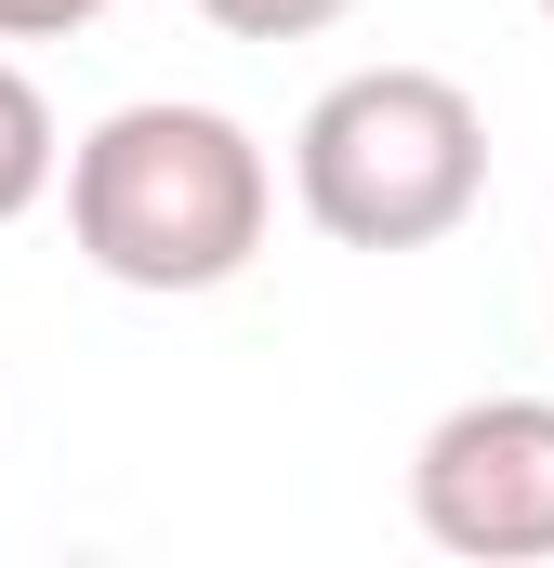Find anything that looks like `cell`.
<instances>
[{"mask_svg": "<svg viewBox=\"0 0 554 568\" xmlns=\"http://www.w3.org/2000/svg\"><path fill=\"white\" fill-rule=\"evenodd\" d=\"M410 516L435 556L542 568L554 556V397H462L410 449Z\"/></svg>", "mask_w": 554, "mask_h": 568, "instance_id": "3957f363", "label": "cell"}, {"mask_svg": "<svg viewBox=\"0 0 554 568\" xmlns=\"http://www.w3.org/2000/svg\"><path fill=\"white\" fill-rule=\"evenodd\" d=\"M106 0H0V40H80Z\"/></svg>", "mask_w": 554, "mask_h": 568, "instance_id": "8992f818", "label": "cell"}, {"mask_svg": "<svg viewBox=\"0 0 554 568\" xmlns=\"http://www.w3.org/2000/svg\"><path fill=\"white\" fill-rule=\"evenodd\" d=\"M225 40H317V27H343L357 0H198Z\"/></svg>", "mask_w": 554, "mask_h": 568, "instance_id": "5b68a950", "label": "cell"}, {"mask_svg": "<svg viewBox=\"0 0 554 568\" xmlns=\"http://www.w3.org/2000/svg\"><path fill=\"white\" fill-rule=\"evenodd\" d=\"M53 185H66L80 265L120 278V291H158V304L225 291L265 252V225H277V172H265V145H252V120L185 106V93L106 106L93 133L66 145Z\"/></svg>", "mask_w": 554, "mask_h": 568, "instance_id": "6da1fadb", "label": "cell"}, {"mask_svg": "<svg viewBox=\"0 0 554 568\" xmlns=\"http://www.w3.org/2000/svg\"><path fill=\"white\" fill-rule=\"evenodd\" d=\"M290 199L343 252H435L489 199V120L449 67H357L304 106Z\"/></svg>", "mask_w": 554, "mask_h": 568, "instance_id": "7a4b0ae2", "label": "cell"}, {"mask_svg": "<svg viewBox=\"0 0 554 568\" xmlns=\"http://www.w3.org/2000/svg\"><path fill=\"white\" fill-rule=\"evenodd\" d=\"M53 172H66V133H53L40 80L0 53V225H13V212H40V199H53Z\"/></svg>", "mask_w": 554, "mask_h": 568, "instance_id": "277c9868", "label": "cell"}, {"mask_svg": "<svg viewBox=\"0 0 554 568\" xmlns=\"http://www.w3.org/2000/svg\"><path fill=\"white\" fill-rule=\"evenodd\" d=\"M542 13H554V0H542Z\"/></svg>", "mask_w": 554, "mask_h": 568, "instance_id": "52a82bcc", "label": "cell"}]
</instances>
